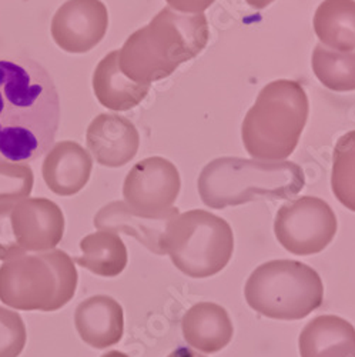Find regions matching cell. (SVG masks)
<instances>
[{
	"label": "cell",
	"instance_id": "11",
	"mask_svg": "<svg viewBox=\"0 0 355 357\" xmlns=\"http://www.w3.org/2000/svg\"><path fill=\"white\" fill-rule=\"evenodd\" d=\"M12 229L24 253H43L56 249L65 233L61 207L45 197H27L15 203Z\"/></svg>",
	"mask_w": 355,
	"mask_h": 357
},
{
	"label": "cell",
	"instance_id": "12",
	"mask_svg": "<svg viewBox=\"0 0 355 357\" xmlns=\"http://www.w3.org/2000/svg\"><path fill=\"white\" fill-rule=\"evenodd\" d=\"M86 143L99 165L122 167L137 155L140 136L129 119L114 113H102L88 125Z\"/></svg>",
	"mask_w": 355,
	"mask_h": 357
},
{
	"label": "cell",
	"instance_id": "17",
	"mask_svg": "<svg viewBox=\"0 0 355 357\" xmlns=\"http://www.w3.org/2000/svg\"><path fill=\"white\" fill-rule=\"evenodd\" d=\"M299 346L301 357H354L355 327L340 316H318L306 324Z\"/></svg>",
	"mask_w": 355,
	"mask_h": 357
},
{
	"label": "cell",
	"instance_id": "26",
	"mask_svg": "<svg viewBox=\"0 0 355 357\" xmlns=\"http://www.w3.org/2000/svg\"><path fill=\"white\" fill-rule=\"evenodd\" d=\"M168 8L174 12L201 15L204 10L209 9L216 0H166Z\"/></svg>",
	"mask_w": 355,
	"mask_h": 357
},
{
	"label": "cell",
	"instance_id": "10",
	"mask_svg": "<svg viewBox=\"0 0 355 357\" xmlns=\"http://www.w3.org/2000/svg\"><path fill=\"white\" fill-rule=\"evenodd\" d=\"M109 13L102 0H68L52 19L54 43L69 53H87L106 36Z\"/></svg>",
	"mask_w": 355,
	"mask_h": 357
},
{
	"label": "cell",
	"instance_id": "5",
	"mask_svg": "<svg viewBox=\"0 0 355 357\" xmlns=\"http://www.w3.org/2000/svg\"><path fill=\"white\" fill-rule=\"evenodd\" d=\"M74 260L63 250L23 255L0 266V302L23 312H54L77 289Z\"/></svg>",
	"mask_w": 355,
	"mask_h": 357
},
{
	"label": "cell",
	"instance_id": "24",
	"mask_svg": "<svg viewBox=\"0 0 355 357\" xmlns=\"http://www.w3.org/2000/svg\"><path fill=\"white\" fill-rule=\"evenodd\" d=\"M26 326L17 312L0 306V357H19L26 346Z\"/></svg>",
	"mask_w": 355,
	"mask_h": 357
},
{
	"label": "cell",
	"instance_id": "6",
	"mask_svg": "<svg viewBox=\"0 0 355 357\" xmlns=\"http://www.w3.org/2000/svg\"><path fill=\"white\" fill-rule=\"evenodd\" d=\"M244 296L248 306L270 319L300 320L324 301L320 275L303 261L271 260L250 275Z\"/></svg>",
	"mask_w": 355,
	"mask_h": 357
},
{
	"label": "cell",
	"instance_id": "3",
	"mask_svg": "<svg viewBox=\"0 0 355 357\" xmlns=\"http://www.w3.org/2000/svg\"><path fill=\"white\" fill-rule=\"evenodd\" d=\"M304 185L303 169L290 160L219 158L201 170L198 193L205 206L226 209L261 199H291L304 189Z\"/></svg>",
	"mask_w": 355,
	"mask_h": 357
},
{
	"label": "cell",
	"instance_id": "19",
	"mask_svg": "<svg viewBox=\"0 0 355 357\" xmlns=\"http://www.w3.org/2000/svg\"><path fill=\"white\" fill-rule=\"evenodd\" d=\"M314 31L322 46L352 52L355 49V0H324L314 15Z\"/></svg>",
	"mask_w": 355,
	"mask_h": 357
},
{
	"label": "cell",
	"instance_id": "21",
	"mask_svg": "<svg viewBox=\"0 0 355 357\" xmlns=\"http://www.w3.org/2000/svg\"><path fill=\"white\" fill-rule=\"evenodd\" d=\"M311 65L315 77L330 91H355V50L338 52L318 43L313 52Z\"/></svg>",
	"mask_w": 355,
	"mask_h": 357
},
{
	"label": "cell",
	"instance_id": "16",
	"mask_svg": "<svg viewBox=\"0 0 355 357\" xmlns=\"http://www.w3.org/2000/svg\"><path fill=\"white\" fill-rule=\"evenodd\" d=\"M182 331L184 340L205 354L223 350L234 335L228 312L212 302H201L190 307L182 320Z\"/></svg>",
	"mask_w": 355,
	"mask_h": 357
},
{
	"label": "cell",
	"instance_id": "7",
	"mask_svg": "<svg viewBox=\"0 0 355 357\" xmlns=\"http://www.w3.org/2000/svg\"><path fill=\"white\" fill-rule=\"evenodd\" d=\"M166 253L174 266L194 279L220 273L234 252L232 229L223 218L205 211H189L167 227Z\"/></svg>",
	"mask_w": 355,
	"mask_h": 357
},
{
	"label": "cell",
	"instance_id": "29",
	"mask_svg": "<svg viewBox=\"0 0 355 357\" xmlns=\"http://www.w3.org/2000/svg\"><path fill=\"white\" fill-rule=\"evenodd\" d=\"M102 357H129L126 353H123V351H118V350H111V351H109V353H106V354H103Z\"/></svg>",
	"mask_w": 355,
	"mask_h": 357
},
{
	"label": "cell",
	"instance_id": "22",
	"mask_svg": "<svg viewBox=\"0 0 355 357\" xmlns=\"http://www.w3.org/2000/svg\"><path fill=\"white\" fill-rule=\"evenodd\" d=\"M331 188L337 200L355 212V130L341 136L334 147Z\"/></svg>",
	"mask_w": 355,
	"mask_h": 357
},
{
	"label": "cell",
	"instance_id": "15",
	"mask_svg": "<svg viewBox=\"0 0 355 357\" xmlns=\"http://www.w3.org/2000/svg\"><path fill=\"white\" fill-rule=\"evenodd\" d=\"M74 326L84 343L95 349H107L123 337V307L110 296H92L77 306Z\"/></svg>",
	"mask_w": 355,
	"mask_h": 357
},
{
	"label": "cell",
	"instance_id": "8",
	"mask_svg": "<svg viewBox=\"0 0 355 357\" xmlns=\"http://www.w3.org/2000/svg\"><path fill=\"white\" fill-rule=\"evenodd\" d=\"M337 227L331 206L315 196H304L281 206L274 222L280 245L297 256L322 252L333 242Z\"/></svg>",
	"mask_w": 355,
	"mask_h": 357
},
{
	"label": "cell",
	"instance_id": "4",
	"mask_svg": "<svg viewBox=\"0 0 355 357\" xmlns=\"http://www.w3.org/2000/svg\"><path fill=\"white\" fill-rule=\"evenodd\" d=\"M308 112V98L299 82L280 79L264 86L243 122L246 151L264 162L287 160L300 142Z\"/></svg>",
	"mask_w": 355,
	"mask_h": 357
},
{
	"label": "cell",
	"instance_id": "27",
	"mask_svg": "<svg viewBox=\"0 0 355 357\" xmlns=\"http://www.w3.org/2000/svg\"><path fill=\"white\" fill-rule=\"evenodd\" d=\"M167 357H205L204 354H200L197 353L196 350L193 349H189V347H180L174 350L173 353H170Z\"/></svg>",
	"mask_w": 355,
	"mask_h": 357
},
{
	"label": "cell",
	"instance_id": "28",
	"mask_svg": "<svg viewBox=\"0 0 355 357\" xmlns=\"http://www.w3.org/2000/svg\"><path fill=\"white\" fill-rule=\"evenodd\" d=\"M246 2L251 6V8H254V9H265L267 6H270L274 0H246Z\"/></svg>",
	"mask_w": 355,
	"mask_h": 357
},
{
	"label": "cell",
	"instance_id": "23",
	"mask_svg": "<svg viewBox=\"0 0 355 357\" xmlns=\"http://www.w3.org/2000/svg\"><path fill=\"white\" fill-rule=\"evenodd\" d=\"M35 185L29 165L0 160V204L17 203L31 196Z\"/></svg>",
	"mask_w": 355,
	"mask_h": 357
},
{
	"label": "cell",
	"instance_id": "2",
	"mask_svg": "<svg viewBox=\"0 0 355 357\" xmlns=\"http://www.w3.org/2000/svg\"><path fill=\"white\" fill-rule=\"evenodd\" d=\"M209 38V22L204 15H180L164 8L149 24L127 38L118 65L130 80L150 84L197 57Z\"/></svg>",
	"mask_w": 355,
	"mask_h": 357
},
{
	"label": "cell",
	"instance_id": "18",
	"mask_svg": "<svg viewBox=\"0 0 355 357\" xmlns=\"http://www.w3.org/2000/svg\"><path fill=\"white\" fill-rule=\"evenodd\" d=\"M120 50H113L99 62L93 75V91L104 107L126 112L139 106L150 91V84L137 83L123 75L118 65Z\"/></svg>",
	"mask_w": 355,
	"mask_h": 357
},
{
	"label": "cell",
	"instance_id": "20",
	"mask_svg": "<svg viewBox=\"0 0 355 357\" xmlns=\"http://www.w3.org/2000/svg\"><path fill=\"white\" fill-rule=\"evenodd\" d=\"M81 256L74 261L102 278H116L127 266V248L117 233L99 230L87 234L80 242Z\"/></svg>",
	"mask_w": 355,
	"mask_h": 357
},
{
	"label": "cell",
	"instance_id": "9",
	"mask_svg": "<svg viewBox=\"0 0 355 357\" xmlns=\"http://www.w3.org/2000/svg\"><path fill=\"white\" fill-rule=\"evenodd\" d=\"M182 189L180 174L167 159L153 156L143 159L127 173L123 197L134 212L160 218L171 211Z\"/></svg>",
	"mask_w": 355,
	"mask_h": 357
},
{
	"label": "cell",
	"instance_id": "14",
	"mask_svg": "<svg viewBox=\"0 0 355 357\" xmlns=\"http://www.w3.org/2000/svg\"><path fill=\"white\" fill-rule=\"evenodd\" d=\"M92 170L90 153L72 140L54 144L42 166L43 181L58 196L77 195L90 181Z\"/></svg>",
	"mask_w": 355,
	"mask_h": 357
},
{
	"label": "cell",
	"instance_id": "25",
	"mask_svg": "<svg viewBox=\"0 0 355 357\" xmlns=\"http://www.w3.org/2000/svg\"><path fill=\"white\" fill-rule=\"evenodd\" d=\"M15 203L0 204V260L8 261L23 255V249L17 245L15 239V233L12 229V209Z\"/></svg>",
	"mask_w": 355,
	"mask_h": 357
},
{
	"label": "cell",
	"instance_id": "13",
	"mask_svg": "<svg viewBox=\"0 0 355 357\" xmlns=\"http://www.w3.org/2000/svg\"><path fill=\"white\" fill-rule=\"evenodd\" d=\"M180 215L177 207L160 218H149L134 212L126 202H111L95 216V227L97 230L125 233L137 239L144 248L157 256H164L166 231L168 225Z\"/></svg>",
	"mask_w": 355,
	"mask_h": 357
},
{
	"label": "cell",
	"instance_id": "1",
	"mask_svg": "<svg viewBox=\"0 0 355 357\" xmlns=\"http://www.w3.org/2000/svg\"><path fill=\"white\" fill-rule=\"evenodd\" d=\"M58 123L61 99L49 72L32 59H0V160L39 159Z\"/></svg>",
	"mask_w": 355,
	"mask_h": 357
},
{
	"label": "cell",
	"instance_id": "30",
	"mask_svg": "<svg viewBox=\"0 0 355 357\" xmlns=\"http://www.w3.org/2000/svg\"><path fill=\"white\" fill-rule=\"evenodd\" d=\"M354 357H355V356H354Z\"/></svg>",
	"mask_w": 355,
	"mask_h": 357
}]
</instances>
